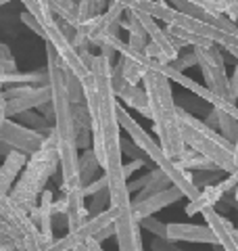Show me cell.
Wrapping results in <instances>:
<instances>
[{"label":"cell","instance_id":"cell-48","mask_svg":"<svg viewBox=\"0 0 238 251\" xmlns=\"http://www.w3.org/2000/svg\"><path fill=\"white\" fill-rule=\"evenodd\" d=\"M234 161H236V166H238V138H236V143H234Z\"/></svg>","mask_w":238,"mask_h":251},{"label":"cell","instance_id":"cell-18","mask_svg":"<svg viewBox=\"0 0 238 251\" xmlns=\"http://www.w3.org/2000/svg\"><path fill=\"white\" fill-rule=\"evenodd\" d=\"M71 113H73L77 147L79 149H88L90 143H92V122H90L88 103H73L71 105Z\"/></svg>","mask_w":238,"mask_h":251},{"label":"cell","instance_id":"cell-20","mask_svg":"<svg viewBox=\"0 0 238 251\" xmlns=\"http://www.w3.org/2000/svg\"><path fill=\"white\" fill-rule=\"evenodd\" d=\"M0 84H48V69L38 72H0Z\"/></svg>","mask_w":238,"mask_h":251},{"label":"cell","instance_id":"cell-27","mask_svg":"<svg viewBox=\"0 0 238 251\" xmlns=\"http://www.w3.org/2000/svg\"><path fill=\"white\" fill-rule=\"evenodd\" d=\"M115 67L119 69V72H121V75L125 77V80L132 82V84H138V82L142 80V74H144V67H142L140 63L132 61V59H128V57H123V54H121V59L117 61Z\"/></svg>","mask_w":238,"mask_h":251},{"label":"cell","instance_id":"cell-8","mask_svg":"<svg viewBox=\"0 0 238 251\" xmlns=\"http://www.w3.org/2000/svg\"><path fill=\"white\" fill-rule=\"evenodd\" d=\"M2 94L6 99V117H15L21 111L27 109H38L42 103L50 100L52 90L50 84H17V86H9L2 88Z\"/></svg>","mask_w":238,"mask_h":251},{"label":"cell","instance_id":"cell-39","mask_svg":"<svg viewBox=\"0 0 238 251\" xmlns=\"http://www.w3.org/2000/svg\"><path fill=\"white\" fill-rule=\"evenodd\" d=\"M38 111L46 117V122H48L50 126H54V105H52V100H46V103H42L38 107Z\"/></svg>","mask_w":238,"mask_h":251},{"label":"cell","instance_id":"cell-38","mask_svg":"<svg viewBox=\"0 0 238 251\" xmlns=\"http://www.w3.org/2000/svg\"><path fill=\"white\" fill-rule=\"evenodd\" d=\"M228 99L232 100V103H236L238 100V65L234 69L232 77H230V86H228Z\"/></svg>","mask_w":238,"mask_h":251},{"label":"cell","instance_id":"cell-3","mask_svg":"<svg viewBox=\"0 0 238 251\" xmlns=\"http://www.w3.org/2000/svg\"><path fill=\"white\" fill-rule=\"evenodd\" d=\"M144 67L142 80H144V92L148 99L150 120H153V130L159 136V145L173 161H180L186 151V143L182 138L178 107L173 103V94L169 86V77L155 65V59L144 57L140 61Z\"/></svg>","mask_w":238,"mask_h":251},{"label":"cell","instance_id":"cell-21","mask_svg":"<svg viewBox=\"0 0 238 251\" xmlns=\"http://www.w3.org/2000/svg\"><path fill=\"white\" fill-rule=\"evenodd\" d=\"M211 42L221 46V49L228 50L238 61V25L236 23L230 27H215L211 36Z\"/></svg>","mask_w":238,"mask_h":251},{"label":"cell","instance_id":"cell-35","mask_svg":"<svg viewBox=\"0 0 238 251\" xmlns=\"http://www.w3.org/2000/svg\"><path fill=\"white\" fill-rule=\"evenodd\" d=\"M142 168H144V157H138V159H132L128 163H123V176H125V180H128L134 172H138Z\"/></svg>","mask_w":238,"mask_h":251},{"label":"cell","instance_id":"cell-24","mask_svg":"<svg viewBox=\"0 0 238 251\" xmlns=\"http://www.w3.org/2000/svg\"><path fill=\"white\" fill-rule=\"evenodd\" d=\"M178 163L184 170H194V172H198V170H221L215 161H211L207 155L198 153V151H194V149H186Z\"/></svg>","mask_w":238,"mask_h":251},{"label":"cell","instance_id":"cell-30","mask_svg":"<svg viewBox=\"0 0 238 251\" xmlns=\"http://www.w3.org/2000/svg\"><path fill=\"white\" fill-rule=\"evenodd\" d=\"M0 232L6 234V237H11L15 243H17L19 251H27V243H25V237L21 234V230L15 224H11L9 220H4L2 216H0Z\"/></svg>","mask_w":238,"mask_h":251},{"label":"cell","instance_id":"cell-43","mask_svg":"<svg viewBox=\"0 0 238 251\" xmlns=\"http://www.w3.org/2000/svg\"><path fill=\"white\" fill-rule=\"evenodd\" d=\"M17 249V243H15L11 237L0 232V251H15Z\"/></svg>","mask_w":238,"mask_h":251},{"label":"cell","instance_id":"cell-16","mask_svg":"<svg viewBox=\"0 0 238 251\" xmlns=\"http://www.w3.org/2000/svg\"><path fill=\"white\" fill-rule=\"evenodd\" d=\"M52 191H46L42 193V197H40V203L29 211L31 220L36 222V226L40 228V232H42V237L46 239V251H48L52 247L54 243V234H52Z\"/></svg>","mask_w":238,"mask_h":251},{"label":"cell","instance_id":"cell-52","mask_svg":"<svg viewBox=\"0 0 238 251\" xmlns=\"http://www.w3.org/2000/svg\"><path fill=\"white\" fill-rule=\"evenodd\" d=\"M75 2H77V0H75Z\"/></svg>","mask_w":238,"mask_h":251},{"label":"cell","instance_id":"cell-49","mask_svg":"<svg viewBox=\"0 0 238 251\" xmlns=\"http://www.w3.org/2000/svg\"><path fill=\"white\" fill-rule=\"evenodd\" d=\"M234 239H236V243H238V226L234 228Z\"/></svg>","mask_w":238,"mask_h":251},{"label":"cell","instance_id":"cell-17","mask_svg":"<svg viewBox=\"0 0 238 251\" xmlns=\"http://www.w3.org/2000/svg\"><path fill=\"white\" fill-rule=\"evenodd\" d=\"M67 195V226L69 230L71 228H77V226H82L86 220L90 218V211L86 207V195H84V186H73L65 191Z\"/></svg>","mask_w":238,"mask_h":251},{"label":"cell","instance_id":"cell-31","mask_svg":"<svg viewBox=\"0 0 238 251\" xmlns=\"http://www.w3.org/2000/svg\"><path fill=\"white\" fill-rule=\"evenodd\" d=\"M109 205H111V191H109V186H105V188H100L98 193L92 195V203H90L88 211H90V216H94V214H100L102 209H107Z\"/></svg>","mask_w":238,"mask_h":251},{"label":"cell","instance_id":"cell-22","mask_svg":"<svg viewBox=\"0 0 238 251\" xmlns=\"http://www.w3.org/2000/svg\"><path fill=\"white\" fill-rule=\"evenodd\" d=\"M173 182H171V178L165 174V172L161 170V168H157V170H153L150 172V178H148V182L140 188V193L136 195V197L132 199V203H138V201H142V199H146V197H150L153 193H159V191H163V188H167V186H171Z\"/></svg>","mask_w":238,"mask_h":251},{"label":"cell","instance_id":"cell-53","mask_svg":"<svg viewBox=\"0 0 238 251\" xmlns=\"http://www.w3.org/2000/svg\"><path fill=\"white\" fill-rule=\"evenodd\" d=\"M236 25H238V23H236Z\"/></svg>","mask_w":238,"mask_h":251},{"label":"cell","instance_id":"cell-51","mask_svg":"<svg viewBox=\"0 0 238 251\" xmlns=\"http://www.w3.org/2000/svg\"><path fill=\"white\" fill-rule=\"evenodd\" d=\"M234 197H236V203H238V186L234 188Z\"/></svg>","mask_w":238,"mask_h":251},{"label":"cell","instance_id":"cell-32","mask_svg":"<svg viewBox=\"0 0 238 251\" xmlns=\"http://www.w3.org/2000/svg\"><path fill=\"white\" fill-rule=\"evenodd\" d=\"M140 228L153 232V234H157V237H161V239H167V224L159 222V220H155L153 216H144V218H142L140 220Z\"/></svg>","mask_w":238,"mask_h":251},{"label":"cell","instance_id":"cell-15","mask_svg":"<svg viewBox=\"0 0 238 251\" xmlns=\"http://www.w3.org/2000/svg\"><path fill=\"white\" fill-rule=\"evenodd\" d=\"M167 239L169 241H186V243H209V245H217L215 234L211 232L207 224H180L173 222L167 224Z\"/></svg>","mask_w":238,"mask_h":251},{"label":"cell","instance_id":"cell-37","mask_svg":"<svg viewBox=\"0 0 238 251\" xmlns=\"http://www.w3.org/2000/svg\"><path fill=\"white\" fill-rule=\"evenodd\" d=\"M144 54H146V57H150V59H159V61L167 63V57H165L163 50L159 49L155 42H146V46H144Z\"/></svg>","mask_w":238,"mask_h":251},{"label":"cell","instance_id":"cell-19","mask_svg":"<svg viewBox=\"0 0 238 251\" xmlns=\"http://www.w3.org/2000/svg\"><path fill=\"white\" fill-rule=\"evenodd\" d=\"M224 191L219 188L217 182H213L209 186H203L201 188V193L196 195L194 199H188V205H186V216H194L198 214V211H203L205 207H211V205H215V203L224 197Z\"/></svg>","mask_w":238,"mask_h":251},{"label":"cell","instance_id":"cell-5","mask_svg":"<svg viewBox=\"0 0 238 251\" xmlns=\"http://www.w3.org/2000/svg\"><path fill=\"white\" fill-rule=\"evenodd\" d=\"M178 120H180L182 138H184L186 147L207 155L209 159L215 161L224 172L234 174L238 170L236 161H234V143H230L221 132H215V128H211L209 124L196 120L192 113H188L180 107H178Z\"/></svg>","mask_w":238,"mask_h":251},{"label":"cell","instance_id":"cell-47","mask_svg":"<svg viewBox=\"0 0 238 251\" xmlns=\"http://www.w3.org/2000/svg\"><path fill=\"white\" fill-rule=\"evenodd\" d=\"M205 124H209L211 128H215V126H219V115H217V109H213V111L209 113V117L205 120Z\"/></svg>","mask_w":238,"mask_h":251},{"label":"cell","instance_id":"cell-25","mask_svg":"<svg viewBox=\"0 0 238 251\" xmlns=\"http://www.w3.org/2000/svg\"><path fill=\"white\" fill-rule=\"evenodd\" d=\"M48 6L57 17L65 19L69 23H73L77 27L79 25V17H77V2L75 0H48Z\"/></svg>","mask_w":238,"mask_h":251},{"label":"cell","instance_id":"cell-2","mask_svg":"<svg viewBox=\"0 0 238 251\" xmlns=\"http://www.w3.org/2000/svg\"><path fill=\"white\" fill-rule=\"evenodd\" d=\"M46 69H48V84L52 90L54 105V136L61 157V191L65 193L73 186H82L79 178V157H77V140H75V124L71 113V99L67 90V72L65 63L59 57L50 42H46Z\"/></svg>","mask_w":238,"mask_h":251},{"label":"cell","instance_id":"cell-41","mask_svg":"<svg viewBox=\"0 0 238 251\" xmlns=\"http://www.w3.org/2000/svg\"><path fill=\"white\" fill-rule=\"evenodd\" d=\"M115 237V224H109V226H105V228H100L96 234H94V239L96 241H107V239H113Z\"/></svg>","mask_w":238,"mask_h":251},{"label":"cell","instance_id":"cell-11","mask_svg":"<svg viewBox=\"0 0 238 251\" xmlns=\"http://www.w3.org/2000/svg\"><path fill=\"white\" fill-rule=\"evenodd\" d=\"M115 239L117 247L121 251H140L142 247V237H140V222L134 218V207L132 203L128 207L117 209L115 216Z\"/></svg>","mask_w":238,"mask_h":251},{"label":"cell","instance_id":"cell-36","mask_svg":"<svg viewBox=\"0 0 238 251\" xmlns=\"http://www.w3.org/2000/svg\"><path fill=\"white\" fill-rule=\"evenodd\" d=\"M121 151L123 153H128V155H132V159H138V157H144V151H142V149L134 143H128V140H121Z\"/></svg>","mask_w":238,"mask_h":251},{"label":"cell","instance_id":"cell-10","mask_svg":"<svg viewBox=\"0 0 238 251\" xmlns=\"http://www.w3.org/2000/svg\"><path fill=\"white\" fill-rule=\"evenodd\" d=\"M44 134L36 128H29L25 124H17V122H11V117H6L4 124H2V140L9 143L13 149L23 153H36L40 147L44 143Z\"/></svg>","mask_w":238,"mask_h":251},{"label":"cell","instance_id":"cell-4","mask_svg":"<svg viewBox=\"0 0 238 251\" xmlns=\"http://www.w3.org/2000/svg\"><path fill=\"white\" fill-rule=\"evenodd\" d=\"M59 166H61V157L57 149V136H54V130H52L44 138L42 147L36 153L29 155L25 168L19 174L17 184L11 188V197L31 211L38 205V199L42 197L46 182L57 174Z\"/></svg>","mask_w":238,"mask_h":251},{"label":"cell","instance_id":"cell-26","mask_svg":"<svg viewBox=\"0 0 238 251\" xmlns=\"http://www.w3.org/2000/svg\"><path fill=\"white\" fill-rule=\"evenodd\" d=\"M107 2L111 0H77V17L79 23L88 21L90 17H96V15L107 11Z\"/></svg>","mask_w":238,"mask_h":251},{"label":"cell","instance_id":"cell-46","mask_svg":"<svg viewBox=\"0 0 238 251\" xmlns=\"http://www.w3.org/2000/svg\"><path fill=\"white\" fill-rule=\"evenodd\" d=\"M17 69V63H15V59H0V72H15Z\"/></svg>","mask_w":238,"mask_h":251},{"label":"cell","instance_id":"cell-6","mask_svg":"<svg viewBox=\"0 0 238 251\" xmlns=\"http://www.w3.org/2000/svg\"><path fill=\"white\" fill-rule=\"evenodd\" d=\"M196 59H198V67L205 75V86L209 90H213L219 97L228 99V74H226V59L221 54L217 44L211 46H194ZM230 100V99H228Z\"/></svg>","mask_w":238,"mask_h":251},{"label":"cell","instance_id":"cell-33","mask_svg":"<svg viewBox=\"0 0 238 251\" xmlns=\"http://www.w3.org/2000/svg\"><path fill=\"white\" fill-rule=\"evenodd\" d=\"M171 65L178 69V72H186L188 67H194L198 65V59H196V52H186V54H178V59L171 61Z\"/></svg>","mask_w":238,"mask_h":251},{"label":"cell","instance_id":"cell-23","mask_svg":"<svg viewBox=\"0 0 238 251\" xmlns=\"http://www.w3.org/2000/svg\"><path fill=\"white\" fill-rule=\"evenodd\" d=\"M102 170L100 168V161L96 153H94V149H84L82 157H79V178H82V186H86L92 180H96V172Z\"/></svg>","mask_w":238,"mask_h":251},{"label":"cell","instance_id":"cell-34","mask_svg":"<svg viewBox=\"0 0 238 251\" xmlns=\"http://www.w3.org/2000/svg\"><path fill=\"white\" fill-rule=\"evenodd\" d=\"M21 21L25 23V25H27L31 31H36V34H38L40 38H44V29H42V25H40L38 19H36L31 13H27V11H25V13H21Z\"/></svg>","mask_w":238,"mask_h":251},{"label":"cell","instance_id":"cell-7","mask_svg":"<svg viewBox=\"0 0 238 251\" xmlns=\"http://www.w3.org/2000/svg\"><path fill=\"white\" fill-rule=\"evenodd\" d=\"M115 216H117V207H113V205L107 207V209H102L100 214L90 216L82 226H77V228H71L63 239L54 241L52 247L48 251H84L86 241L92 239L100 228H105V226L113 224L115 222Z\"/></svg>","mask_w":238,"mask_h":251},{"label":"cell","instance_id":"cell-13","mask_svg":"<svg viewBox=\"0 0 238 251\" xmlns=\"http://www.w3.org/2000/svg\"><path fill=\"white\" fill-rule=\"evenodd\" d=\"M182 197H184V193H182V188L176 186V184H171L167 188H163V191H159V193H153L150 197L146 199H142L138 203H132V207H134V218L140 220L144 218V216H153L157 214L159 209H165V207H169L173 205V203H178Z\"/></svg>","mask_w":238,"mask_h":251},{"label":"cell","instance_id":"cell-9","mask_svg":"<svg viewBox=\"0 0 238 251\" xmlns=\"http://www.w3.org/2000/svg\"><path fill=\"white\" fill-rule=\"evenodd\" d=\"M0 216L4 220H9L11 224H15L21 230V234L25 237V243H27V251H46V239L42 237L36 222L31 220L29 209H25L21 203L15 201L11 197V193L0 201Z\"/></svg>","mask_w":238,"mask_h":251},{"label":"cell","instance_id":"cell-29","mask_svg":"<svg viewBox=\"0 0 238 251\" xmlns=\"http://www.w3.org/2000/svg\"><path fill=\"white\" fill-rule=\"evenodd\" d=\"M65 72H67V90H69L71 103H86V92H84L82 80H79L77 74L71 72L67 65H65Z\"/></svg>","mask_w":238,"mask_h":251},{"label":"cell","instance_id":"cell-40","mask_svg":"<svg viewBox=\"0 0 238 251\" xmlns=\"http://www.w3.org/2000/svg\"><path fill=\"white\" fill-rule=\"evenodd\" d=\"M52 214L67 218V195H63V199L59 201H52Z\"/></svg>","mask_w":238,"mask_h":251},{"label":"cell","instance_id":"cell-42","mask_svg":"<svg viewBox=\"0 0 238 251\" xmlns=\"http://www.w3.org/2000/svg\"><path fill=\"white\" fill-rule=\"evenodd\" d=\"M148 178H150V172H148L146 176H140L138 180H132V182H128V193H136V191H140V188L148 182Z\"/></svg>","mask_w":238,"mask_h":251},{"label":"cell","instance_id":"cell-50","mask_svg":"<svg viewBox=\"0 0 238 251\" xmlns=\"http://www.w3.org/2000/svg\"><path fill=\"white\" fill-rule=\"evenodd\" d=\"M11 0H0V6H4V4H9Z\"/></svg>","mask_w":238,"mask_h":251},{"label":"cell","instance_id":"cell-28","mask_svg":"<svg viewBox=\"0 0 238 251\" xmlns=\"http://www.w3.org/2000/svg\"><path fill=\"white\" fill-rule=\"evenodd\" d=\"M217 115H219V132L230 140V143H236V138H238V117L230 115L226 111H219V109H217Z\"/></svg>","mask_w":238,"mask_h":251},{"label":"cell","instance_id":"cell-1","mask_svg":"<svg viewBox=\"0 0 238 251\" xmlns=\"http://www.w3.org/2000/svg\"><path fill=\"white\" fill-rule=\"evenodd\" d=\"M79 57L92 69V74L82 82L92 122V143L100 168L109 178L111 205L121 209L128 207L132 199L128 193V180L123 176L121 161V124L117 117V97L113 90V63L102 54H92L90 50H79Z\"/></svg>","mask_w":238,"mask_h":251},{"label":"cell","instance_id":"cell-14","mask_svg":"<svg viewBox=\"0 0 238 251\" xmlns=\"http://www.w3.org/2000/svg\"><path fill=\"white\" fill-rule=\"evenodd\" d=\"M203 218H205V224L211 228V232L215 234V239H217V245H221L226 251H238V243L234 239V228L236 226L230 222L228 218L224 216H219L215 209L211 207H205L203 211Z\"/></svg>","mask_w":238,"mask_h":251},{"label":"cell","instance_id":"cell-45","mask_svg":"<svg viewBox=\"0 0 238 251\" xmlns=\"http://www.w3.org/2000/svg\"><path fill=\"white\" fill-rule=\"evenodd\" d=\"M98 49H100V54H102V57H107L109 61H111V59H115L117 50H115V49H113V46H111L109 42H102V44L98 46Z\"/></svg>","mask_w":238,"mask_h":251},{"label":"cell","instance_id":"cell-12","mask_svg":"<svg viewBox=\"0 0 238 251\" xmlns=\"http://www.w3.org/2000/svg\"><path fill=\"white\" fill-rule=\"evenodd\" d=\"M111 80H113V90H115V97H117V99H121L130 109H136V111L142 113L144 117H150L148 99H146L144 88H140L138 84L128 82L115 65H113V74H111Z\"/></svg>","mask_w":238,"mask_h":251},{"label":"cell","instance_id":"cell-44","mask_svg":"<svg viewBox=\"0 0 238 251\" xmlns=\"http://www.w3.org/2000/svg\"><path fill=\"white\" fill-rule=\"evenodd\" d=\"M4 107H6V99H4V94H2V84H0V140H2V124L6 120Z\"/></svg>","mask_w":238,"mask_h":251}]
</instances>
